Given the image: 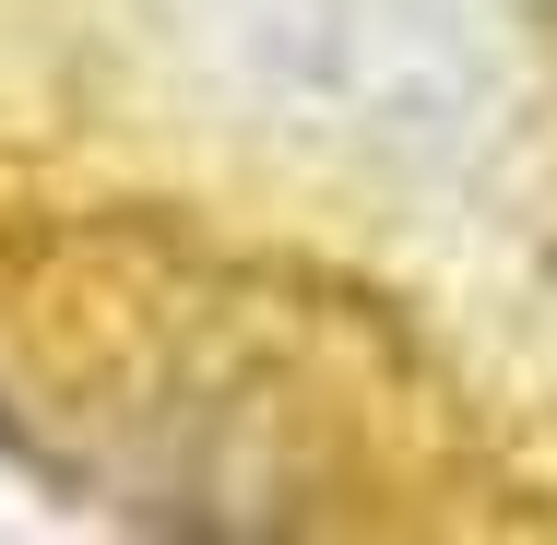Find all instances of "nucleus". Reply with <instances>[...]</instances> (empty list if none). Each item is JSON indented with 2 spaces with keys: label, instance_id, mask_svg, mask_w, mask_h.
Segmentation results:
<instances>
[]
</instances>
